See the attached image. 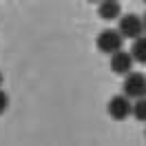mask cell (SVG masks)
<instances>
[{"label":"cell","mask_w":146,"mask_h":146,"mask_svg":"<svg viewBox=\"0 0 146 146\" xmlns=\"http://www.w3.org/2000/svg\"><path fill=\"white\" fill-rule=\"evenodd\" d=\"M124 95L131 100L146 98V75L139 71H128L124 78Z\"/></svg>","instance_id":"obj_1"},{"label":"cell","mask_w":146,"mask_h":146,"mask_svg":"<svg viewBox=\"0 0 146 146\" xmlns=\"http://www.w3.org/2000/svg\"><path fill=\"white\" fill-rule=\"evenodd\" d=\"M119 36L126 38V40H135L144 33V20L135 16V13H126V16H119Z\"/></svg>","instance_id":"obj_2"},{"label":"cell","mask_w":146,"mask_h":146,"mask_svg":"<svg viewBox=\"0 0 146 146\" xmlns=\"http://www.w3.org/2000/svg\"><path fill=\"white\" fill-rule=\"evenodd\" d=\"M122 42H124V38L119 36V31H113V29L102 31L98 36V40H95V44H98V49L102 53H115V51H119Z\"/></svg>","instance_id":"obj_3"},{"label":"cell","mask_w":146,"mask_h":146,"mask_svg":"<svg viewBox=\"0 0 146 146\" xmlns=\"http://www.w3.org/2000/svg\"><path fill=\"white\" fill-rule=\"evenodd\" d=\"M131 111H133V102H131V98H126V95H113L109 102V115L113 119H117V122H122V119L131 117Z\"/></svg>","instance_id":"obj_4"},{"label":"cell","mask_w":146,"mask_h":146,"mask_svg":"<svg viewBox=\"0 0 146 146\" xmlns=\"http://www.w3.org/2000/svg\"><path fill=\"white\" fill-rule=\"evenodd\" d=\"M133 64H135V60H133V55H131V51H115V53H111V71L117 73V75H126L128 71H133Z\"/></svg>","instance_id":"obj_5"},{"label":"cell","mask_w":146,"mask_h":146,"mask_svg":"<svg viewBox=\"0 0 146 146\" xmlns=\"http://www.w3.org/2000/svg\"><path fill=\"white\" fill-rule=\"evenodd\" d=\"M98 16L102 20H117L122 16L119 0H100L98 2Z\"/></svg>","instance_id":"obj_6"},{"label":"cell","mask_w":146,"mask_h":146,"mask_svg":"<svg viewBox=\"0 0 146 146\" xmlns=\"http://www.w3.org/2000/svg\"><path fill=\"white\" fill-rule=\"evenodd\" d=\"M131 55L133 60L139 64H146V36H139L133 40V46H131Z\"/></svg>","instance_id":"obj_7"},{"label":"cell","mask_w":146,"mask_h":146,"mask_svg":"<svg viewBox=\"0 0 146 146\" xmlns=\"http://www.w3.org/2000/svg\"><path fill=\"white\" fill-rule=\"evenodd\" d=\"M131 115H133L137 122H146V98H137V100L133 102Z\"/></svg>","instance_id":"obj_8"},{"label":"cell","mask_w":146,"mask_h":146,"mask_svg":"<svg viewBox=\"0 0 146 146\" xmlns=\"http://www.w3.org/2000/svg\"><path fill=\"white\" fill-rule=\"evenodd\" d=\"M7 109H9V95H7V93L0 89V115H2Z\"/></svg>","instance_id":"obj_9"},{"label":"cell","mask_w":146,"mask_h":146,"mask_svg":"<svg viewBox=\"0 0 146 146\" xmlns=\"http://www.w3.org/2000/svg\"><path fill=\"white\" fill-rule=\"evenodd\" d=\"M142 20H144V31H146V13H144V18H142Z\"/></svg>","instance_id":"obj_10"},{"label":"cell","mask_w":146,"mask_h":146,"mask_svg":"<svg viewBox=\"0 0 146 146\" xmlns=\"http://www.w3.org/2000/svg\"><path fill=\"white\" fill-rule=\"evenodd\" d=\"M0 84H2V73H0Z\"/></svg>","instance_id":"obj_11"},{"label":"cell","mask_w":146,"mask_h":146,"mask_svg":"<svg viewBox=\"0 0 146 146\" xmlns=\"http://www.w3.org/2000/svg\"><path fill=\"white\" fill-rule=\"evenodd\" d=\"M89 2H100V0H89Z\"/></svg>","instance_id":"obj_12"},{"label":"cell","mask_w":146,"mask_h":146,"mask_svg":"<svg viewBox=\"0 0 146 146\" xmlns=\"http://www.w3.org/2000/svg\"><path fill=\"white\" fill-rule=\"evenodd\" d=\"M144 2H146V0H144Z\"/></svg>","instance_id":"obj_13"}]
</instances>
